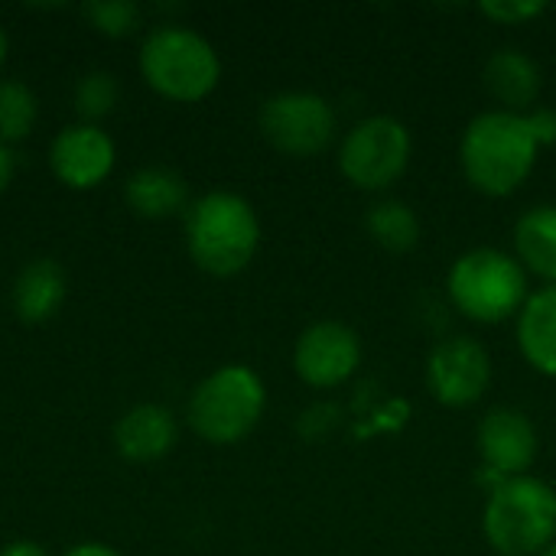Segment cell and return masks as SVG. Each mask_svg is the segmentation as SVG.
Segmentation results:
<instances>
[{
  "instance_id": "52a82bcc",
  "label": "cell",
  "mask_w": 556,
  "mask_h": 556,
  "mask_svg": "<svg viewBox=\"0 0 556 556\" xmlns=\"http://www.w3.org/2000/svg\"><path fill=\"white\" fill-rule=\"evenodd\" d=\"M410 153V130L397 117L378 114L365 117L349 130V137L339 147V169L352 186L365 192H381L404 176Z\"/></svg>"
},
{
  "instance_id": "d6986e66",
  "label": "cell",
  "mask_w": 556,
  "mask_h": 556,
  "mask_svg": "<svg viewBox=\"0 0 556 556\" xmlns=\"http://www.w3.org/2000/svg\"><path fill=\"white\" fill-rule=\"evenodd\" d=\"M365 225H368V235H371L384 251H391V254H407V251H414L417 241H420V218H417V212H414L407 202H401V199L378 202V205L368 212Z\"/></svg>"
},
{
  "instance_id": "9c48e42d",
  "label": "cell",
  "mask_w": 556,
  "mask_h": 556,
  "mask_svg": "<svg viewBox=\"0 0 556 556\" xmlns=\"http://www.w3.org/2000/svg\"><path fill=\"white\" fill-rule=\"evenodd\" d=\"M427 384L443 407H472L492 384V358L469 336L443 339L427 358Z\"/></svg>"
},
{
  "instance_id": "ba28073f",
  "label": "cell",
  "mask_w": 556,
  "mask_h": 556,
  "mask_svg": "<svg viewBox=\"0 0 556 556\" xmlns=\"http://www.w3.org/2000/svg\"><path fill=\"white\" fill-rule=\"evenodd\" d=\"M261 130L274 150L287 156H316L336 137V111L323 94L313 91H283L264 101Z\"/></svg>"
},
{
  "instance_id": "30bf717a",
  "label": "cell",
  "mask_w": 556,
  "mask_h": 556,
  "mask_svg": "<svg viewBox=\"0 0 556 556\" xmlns=\"http://www.w3.org/2000/svg\"><path fill=\"white\" fill-rule=\"evenodd\" d=\"M358 365L362 342L358 332L345 323H316L300 336L293 349V368L309 388H339L358 371Z\"/></svg>"
},
{
  "instance_id": "7a4b0ae2",
  "label": "cell",
  "mask_w": 556,
  "mask_h": 556,
  "mask_svg": "<svg viewBox=\"0 0 556 556\" xmlns=\"http://www.w3.org/2000/svg\"><path fill=\"white\" fill-rule=\"evenodd\" d=\"M186 238L192 261L205 274L235 277L257 254L261 222L248 199L235 192H208L189 208Z\"/></svg>"
},
{
  "instance_id": "8fae6325",
  "label": "cell",
  "mask_w": 556,
  "mask_h": 556,
  "mask_svg": "<svg viewBox=\"0 0 556 556\" xmlns=\"http://www.w3.org/2000/svg\"><path fill=\"white\" fill-rule=\"evenodd\" d=\"M476 443H479L482 463L498 479L528 476V469L538 459V430L515 407H498V410L485 414V420L479 424Z\"/></svg>"
},
{
  "instance_id": "4316f807",
  "label": "cell",
  "mask_w": 556,
  "mask_h": 556,
  "mask_svg": "<svg viewBox=\"0 0 556 556\" xmlns=\"http://www.w3.org/2000/svg\"><path fill=\"white\" fill-rule=\"evenodd\" d=\"M65 556H121V554H117V551H111V547H104V544H81V547L68 551Z\"/></svg>"
},
{
  "instance_id": "d4e9b609",
  "label": "cell",
  "mask_w": 556,
  "mask_h": 556,
  "mask_svg": "<svg viewBox=\"0 0 556 556\" xmlns=\"http://www.w3.org/2000/svg\"><path fill=\"white\" fill-rule=\"evenodd\" d=\"M0 556H49L39 544H33V541H16V544H10V547H3Z\"/></svg>"
},
{
  "instance_id": "3957f363",
  "label": "cell",
  "mask_w": 556,
  "mask_h": 556,
  "mask_svg": "<svg viewBox=\"0 0 556 556\" xmlns=\"http://www.w3.org/2000/svg\"><path fill=\"white\" fill-rule=\"evenodd\" d=\"M482 528L502 556H538L556 544V489L544 479H502L489 495Z\"/></svg>"
},
{
  "instance_id": "5bb4252c",
  "label": "cell",
  "mask_w": 556,
  "mask_h": 556,
  "mask_svg": "<svg viewBox=\"0 0 556 556\" xmlns=\"http://www.w3.org/2000/svg\"><path fill=\"white\" fill-rule=\"evenodd\" d=\"M117 453L130 463H153L166 456L176 443V420L166 407L140 404L121 417L114 430Z\"/></svg>"
},
{
  "instance_id": "277c9868",
  "label": "cell",
  "mask_w": 556,
  "mask_h": 556,
  "mask_svg": "<svg viewBox=\"0 0 556 556\" xmlns=\"http://www.w3.org/2000/svg\"><path fill=\"white\" fill-rule=\"evenodd\" d=\"M453 306L482 326L505 323L528 303V270L498 248H476L463 254L446 280Z\"/></svg>"
},
{
  "instance_id": "4fadbf2b",
  "label": "cell",
  "mask_w": 556,
  "mask_h": 556,
  "mask_svg": "<svg viewBox=\"0 0 556 556\" xmlns=\"http://www.w3.org/2000/svg\"><path fill=\"white\" fill-rule=\"evenodd\" d=\"M541 68L531 55L518 49H498L485 62V88L502 104V111L511 114H531V108L541 98Z\"/></svg>"
},
{
  "instance_id": "5b68a950",
  "label": "cell",
  "mask_w": 556,
  "mask_h": 556,
  "mask_svg": "<svg viewBox=\"0 0 556 556\" xmlns=\"http://www.w3.org/2000/svg\"><path fill=\"white\" fill-rule=\"evenodd\" d=\"M140 72L153 91L169 101H202L222 78V62L212 42L186 26L153 29L140 49Z\"/></svg>"
},
{
  "instance_id": "7402d4cb",
  "label": "cell",
  "mask_w": 556,
  "mask_h": 556,
  "mask_svg": "<svg viewBox=\"0 0 556 556\" xmlns=\"http://www.w3.org/2000/svg\"><path fill=\"white\" fill-rule=\"evenodd\" d=\"M88 20L94 23V29L108 33V36H127L137 20H140V10L127 0H101V3H88Z\"/></svg>"
},
{
  "instance_id": "484cf974",
  "label": "cell",
  "mask_w": 556,
  "mask_h": 556,
  "mask_svg": "<svg viewBox=\"0 0 556 556\" xmlns=\"http://www.w3.org/2000/svg\"><path fill=\"white\" fill-rule=\"evenodd\" d=\"M10 179H13V156H10V150L0 143V195H3V189L10 186Z\"/></svg>"
},
{
  "instance_id": "ffe728a7",
  "label": "cell",
  "mask_w": 556,
  "mask_h": 556,
  "mask_svg": "<svg viewBox=\"0 0 556 556\" xmlns=\"http://www.w3.org/2000/svg\"><path fill=\"white\" fill-rule=\"evenodd\" d=\"M36 124V98L23 81H0V140H20Z\"/></svg>"
},
{
  "instance_id": "603a6c76",
  "label": "cell",
  "mask_w": 556,
  "mask_h": 556,
  "mask_svg": "<svg viewBox=\"0 0 556 556\" xmlns=\"http://www.w3.org/2000/svg\"><path fill=\"white\" fill-rule=\"evenodd\" d=\"M479 10H482L489 20H495V23L521 26V23L538 20V16L547 10V3H541V0H485Z\"/></svg>"
},
{
  "instance_id": "7c38bea8",
  "label": "cell",
  "mask_w": 556,
  "mask_h": 556,
  "mask_svg": "<svg viewBox=\"0 0 556 556\" xmlns=\"http://www.w3.org/2000/svg\"><path fill=\"white\" fill-rule=\"evenodd\" d=\"M49 163L68 189H94L114 169V143L94 124H72L52 140Z\"/></svg>"
},
{
  "instance_id": "ac0fdd59",
  "label": "cell",
  "mask_w": 556,
  "mask_h": 556,
  "mask_svg": "<svg viewBox=\"0 0 556 556\" xmlns=\"http://www.w3.org/2000/svg\"><path fill=\"white\" fill-rule=\"evenodd\" d=\"M127 205L143 215V218H166L176 215L186 205V182L179 173L166 166H147L130 176L127 189Z\"/></svg>"
},
{
  "instance_id": "6da1fadb",
  "label": "cell",
  "mask_w": 556,
  "mask_h": 556,
  "mask_svg": "<svg viewBox=\"0 0 556 556\" xmlns=\"http://www.w3.org/2000/svg\"><path fill=\"white\" fill-rule=\"evenodd\" d=\"M538 153L541 143L528 124V114H511L502 108L479 114L466 127L459 147L466 179L492 199L518 192L534 173Z\"/></svg>"
},
{
  "instance_id": "e0dca14e",
  "label": "cell",
  "mask_w": 556,
  "mask_h": 556,
  "mask_svg": "<svg viewBox=\"0 0 556 556\" xmlns=\"http://www.w3.org/2000/svg\"><path fill=\"white\" fill-rule=\"evenodd\" d=\"M65 300V277L52 261H33L13 287V306L23 323H42L59 313Z\"/></svg>"
},
{
  "instance_id": "cb8c5ba5",
  "label": "cell",
  "mask_w": 556,
  "mask_h": 556,
  "mask_svg": "<svg viewBox=\"0 0 556 556\" xmlns=\"http://www.w3.org/2000/svg\"><path fill=\"white\" fill-rule=\"evenodd\" d=\"M528 124H531V130H534V137H538V143H541V147H551V143H556V111L538 108V111H531V114H528Z\"/></svg>"
},
{
  "instance_id": "9a60e30c",
  "label": "cell",
  "mask_w": 556,
  "mask_h": 556,
  "mask_svg": "<svg viewBox=\"0 0 556 556\" xmlns=\"http://www.w3.org/2000/svg\"><path fill=\"white\" fill-rule=\"evenodd\" d=\"M518 345L534 371L556 378V283L528 296L518 313Z\"/></svg>"
},
{
  "instance_id": "8992f818",
  "label": "cell",
  "mask_w": 556,
  "mask_h": 556,
  "mask_svg": "<svg viewBox=\"0 0 556 556\" xmlns=\"http://www.w3.org/2000/svg\"><path fill=\"white\" fill-rule=\"evenodd\" d=\"M264 407L267 391L257 371L248 365H225L195 388L189 401V424L205 443L231 446L257 427Z\"/></svg>"
},
{
  "instance_id": "44dd1931",
  "label": "cell",
  "mask_w": 556,
  "mask_h": 556,
  "mask_svg": "<svg viewBox=\"0 0 556 556\" xmlns=\"http://www.w3.org/2000/svg\"><path fill=\"white\" fill-rule=\"evenodd\" d=\"M75 104L85 117H104L117 104V81L108 72H91L75 88Z\"/></svg>"
},
{
  "instance_id": "2e32d148",
  "label": "cell",
  "mask_w": 556,
  "mask_h": 556,
  "mask_svg": "<svg viewBox=\"0 0 556 556\" xmlns=\"http://www.w3.org/2000/svg\"><path fill=\"white\" fill-rule=\"evenodd\" d=\"M515 248L525 270L556 283V205H538L515 225Z\"/></svg>"
},
{
  "instance_id": "83f0119b",
  "label": "cell",
  "mask_w": 556,
  "mask_h": 556,
  "mask_svg": "<svg viewBox=\"0 0 556 556\" xmlns=\"http://www.w3.org/2000/svg\"><path fill=\"white\" fill-rule=\"evenodd\" d=\"M3 59H7V33L0 26V65H3Z\"/></svg>"
},
{
  "instance_id": "f1b7e54d",
  "label": "cell",
  "mask_w": 556,
  "mask_h": 556,
  "mask_svg": "<svg viewBox=\"0 0 556 556\" xmlns=\"http://www.w3.org/2000/svg\"><path fill=\"white\" fill-rule=\"evenodd\" d=\"M541 556H556V544H554V547H547V551H544Z\"/></svg>"
}]
</instances>
